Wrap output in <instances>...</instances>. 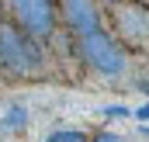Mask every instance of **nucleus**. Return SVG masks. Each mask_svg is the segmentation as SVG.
<instances>
[{
    "mask_svg": "<svg viewBox=\"0 0 149 142\" xmlns=\"http://www.w3.org/2000/svg\"><path fill=\"white\" fill-rule=\"evenodd\" d=\"M0 70H7V73H38L42 70L38 38L24 35L17 24H0Z\"/></svg>",
    "mask_w": 149,
    "mask_h": 142,
    "instance_id": "1",
    "label": "nucleus"
},
{
    "mask_svg": "<svg viewBox=\"0 0 149 142\" xmlns=\"http://www.w3.org/2000/svg\"><path fill=\"white\" fill-rule=\"evenodd\" d=\"M80 56H83V63H87L90 70H97L101 76H118V73H125V52H121V45H118L104 28L80 35Z\"/></svg>",
    "mask_w": 149,
    "mask_h": 142,
    "instance_id": "2",
    "label": "nucleus"
},
{
    "mask_svg": "<svg viewBox=\"0 0 149 142\" xmlns=\"http://www.w3.org/2000/svg\"><path fill=\"white\" fill-rule=\"evenodd\" d=\"M10 14L31 38H49L56 31V0H10Z\"/></svg>",
    "mask_w": 149,
    "mask_h": 142,
    "instance_id": "3",
    "label": "nucleus"
},
{
    "mask_svg": "<svg viewBox=\"0 0 149 142\" xmlns=\"http://www.w3.org/2000/svg\"><path fill=\"white\" fill-rule=\"evenodd\" d=\"M59 10H63V21L73 35H87V31L101 28V14H97L94 0H59Z\"/></svg>",
    "mask_w": 149,
    "mask_h": 142,
    "instance_id": "4",
    "label": "nucleus"
},
{
    "mask_svg": "<svg viewBox=\"0 0 149 142\" xmlns=\"http://www.w3.org/2000/svg\"><path fill=\"white\" fill-rule=\"evenodd\" d=\"M87 135L83 132H56L52 139H45V142H83Z\"/></svg>",
    "mask_w": 149,
    "mask_h": 142,
    "instance_id": "5",
    "label": "nucleus"
},
{
    "mask_svg": "<svg viewBox=\"0 0 149 142\" xmlns=\"http://www.w3.org/2000/svg\"><path fill=\"white\" fill-rule=\"evenodd\" d=\"M14 125H24V107H10V114H7V121H3V128H14Z\"/></svg>",
    "mask_w": 149,
    "mask_h": 142,
    "instance_id": "6",
    "label": "nucleus"
},
{
    "mask_svg": "<svg viewBox=\"0 0 149 142\" xmlns=\"http://www.w3.org/2000/svg\"><path fill=\"white\" fill-rule=\"evenodd\" d=\"M108 114H114V118H125V114H128V107H108Z\"/></svg>",
    "mask_w": 149,
    "mask_h": 142,
    "instance_id": "7",
    "label": "nucleus"
},
{
    "mask_svg": "<svg viewBox=\"0 0 149 142\" xmlns=\"http://www.w3.org/2000/svg\"><path fill=\"white\" fill-rule=\"evenodd\" d=\"M135 114H139V121H149V104H142L139 111H135Z\"/></svg>",
    "mask_w": 149,
    "mask_h": 142,
    "instance_id": "8",
    "label": "nucleus"
},
{
    "mask_svg": "<svg viewBox=\"0 0 149 142\" xmlns=\"http://www.w3.org/2000/svg\"><path fill=\"white\" fill-rule=\"evenodd\" d=\"M101 139H104V142H118V135H101Z\"/></svg>",
    "mask_w": 149,
    "mask_h": 142,
    "instance_id": "9",
    "label": "nucleus"
}]
</instances>
